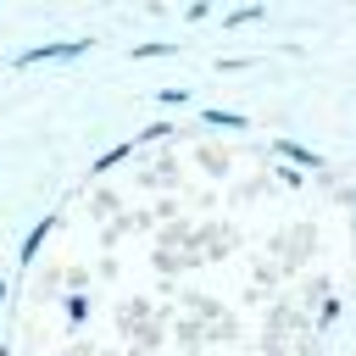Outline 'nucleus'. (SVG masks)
<instances>
[{"label":"nucleus","instance_id":"obj_8","mask_svg":"<svg viewBox=\"0 0 356 356\" xmlns=\"http://www.w3.org/2000/svg\"><path fill=\"white\" fill-rule=\"evenodd\" d=\"M67 317H72V323H78V317H89V300H83V295H72V300H67Z\"/></svg>","mask_w":356,"mask_h":356},{"label":"nucleus","instance_id":"obj_2","mask_svg":"<svg viewBox=\"0 0 356 356\" xmlns=\"http://www.w3.org/2000/svg\"><path fill=\"white\" fill-rule=\"evenodd\" d=\"M50 228H56V217H39V222L28 228V239L17 245V267H28V261H33V250H39L44 239H50Z\"/></svg>","mask_w":356,"mask_h":356},{"label":"nucleus","instance_id":"obj_7","mask_svg":"<svg viewBox=\"0 0 356 356\" xmlns=\"http://www.w3.org/2000/svg\"><path fill=\"white\" fill-rule=\"evenodd\" d=\"M267 6H239V11H228V22H256Z\"/></svg>","mask_w":356,"mask_h":356},{"label":"nucleus","instance_id":"obj_1","mask_svg":"<svg viewBox=\"0 0 356 356\" xmlns=\"http://www.w3.org/2000/svg\"><path fill=\"white\" fill-rule=\"evenodd\" d=\"M95 39H50V44H33V50H17L11 56V67H39V61H72V56H83Z\"/></svg>","mask_w":356,"mask_h":356},{"label":"nucleus","instance_id":"obj_3","mask_svg":"<svg viewBox=\"0 0 356 356\" xmlns=\"http://www.w3.org/2000/svg\"><path fill=\"white\" fill-rule=\"evenodd\" d=\"M200 122H211V128H239V134L250 128V122H245V111H222V106H206V111H200Z\"/></svg>","mask_w":356,"mask_h":356},{"label":"nucleus","instance_id":"obj_5","mask_svg":"<svg viewBox=\"0 0 356 356\" xmlns=\"http://www.w3.org/2000/svg\"><path fill=\"white\" fill-rule=\"evenodd\" d=\"M128 150H134V139H122V145H111V150H100V156H95V172H106V167H111V161H122Z\"/></svg>","mask_w":356,"mask_h":356},{"label":"nucleus","instance_id":"obj_4","mask_svg":"<svg viewBox=\"0 0 356 356\" xmlns=\"http://www.w3.org/2000/svg\"><path fill=\"white\" fill-rule=\"evenodd\" d=\"M278 156H289V161H300V167H323V156L306 150V145H295V139H278Z\"/></svg>","mask_w":356,"mask_h":356},{"label":"nucleus","instance_id":"obj_9","mask_svg":"<svg viewBox=\"0 0 356 356\" xmlns=\"http://www.w3.org/2000/svg\"><path fill=\"white\" fill-rule=\"evenodd\" d=\"M0 300H6V284H0Z\"/></svg>","mask_w":356,"mask_h":356},{"label":"nucleus","instance_id":"obj_6","mask_svg":"<svg viewBox=\"0 0 356 356\" xmlns=\"http://www.w3.org/2000/svg\"><path fill=\"white\" fill-rule=\"evenodd\" d=\"M128 56H134V61H145V56H172V44H134Z\"/></svg>","mask_w":356,"mask_h":356}]
</instances>
